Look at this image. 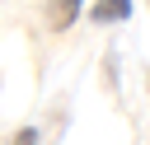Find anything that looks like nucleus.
I'll list each match as a JSON object with an SVG mask.
<instances>
[{"instance_id": "f03ea898", "label": "nucleus", "mask_w": 150, "mask_h": 145, "mask_svg": "<svg viewBox=\"0 0 150 145\" xmlns=\"http://www.w3.org/2000/svg\"><path fill=\"white\" fill-rule=\"evenodd\" d=\"M89 19L94 23H122V19H131V0H94Z\"/></svg>"}, {"instance_id": "f257e3e1", "label": "nucleus", "mask_w": 150, "mask_h": 145, "mask_svg": "<svg viewBox=\"0 0 150 145\" xmlns=\"http://www.w3.org/2000/svg\"><path fill=\"white\" fill-rule=\"evenodd\" d=\"M84 14V0H52V9H47V23L56 28V33H66L75 19Z\"/></svg>"}, {"instance_id": "7ed1b4c3", "label": "nucleus", "mask_w": 150, "mask_h": 145, "mask_svg": "<svg viewBox=\"0 0 150 145\" xmlns=\"http://www.w3.org/2000/svg\"><path fill=\"white\" fill-rule=\"evenodd\" d=\"M9 145H38V131H33V126H23V131H19Z\"/></svg>"}]
</instances>
